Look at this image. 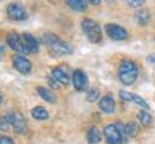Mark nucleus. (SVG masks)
<instances>
[{
    "instance_id": "1",
    "label": "nucleus",
    "mask_w": 155,
    "mask_h": 144,
    "mask_svg": "<svg viewBox=\"0 0 155 144\" xmlns=\"http://www.w3.org/2000/svg\"><path fill=\"white\" fill-rule=\"evenodd\" d=\"M138 74H139L138 65L133 61L124 59L120 63L119 69H117V75H119L120 81L124 85H127V86L133 85L136 82V80L138 79Z\"/></svg>"
},
{
    "instance_id": "2",
    "label": "nucleus",
    "mask_w": 155,
    "mask_h": 144,
    "mask_svg": "<svg viewBox=\"0 0 155 144\" xmlns=\"http://www.w3.org/2000/svg\"><path fill=\"white\" fill-rule=\"evenodd\" d=\"M44 44L54 53L58 54H70L73 52V48L70 45H68L65 41H63L61 38H58L54 34H45L42 36Z\"/></svg>"
},
{
    "instance_id": "3",
    "label": "nucleus",
    "mask_w": 155,
    "mask_h": 144,
    "mask_svg": "<svg viewBox=\"0 0 155 144\" xmlns=\"http://www.w3.org/2000/svg\"><path fill=\"white\" fill-rule=\"evenodd\" d=\"M105 142L108 144H124L125 139V129L121 122L107 125L103 129Z\"/></svg>"
},
{
    "instance_id": "4",
    "label": "nucleus",
    "mask_w": 155,
    "mask_h": 144,
    "mask_svg": "<svg viewBox=\"0 0 155 144\" xmlns=\"http://www.w3.org/2000/svg\"><path fill=\"white\" fill-rule=\"evenodd\" d=\"M81 28L84 30V34L86 35L87 40L92 44H98L102 41V30H101V27L99 24L91 19V18H85L82 22H81Z\"/></svg>"
},
{
    "instance_id": "5",
    "label": "nucleus",
    "mask_w": 155,
    "mask_h": 144,
    "mask_svg": "<svg viewBox=\"0 0 155 144\" xmlns=\"http://www.w3.org/2000/svg\"><path fill=\"white\" fill-rule=\"evenodd\" d=\"M5 117L8 121V123L12 126V128L16 133H24L27 131V122H25L23 115H21L19 113L8 111Z\"/></svg>"
},
{
    "instance_id": "6",
    "label": "nucleus",
    "mask_w": 155,
    "mask_h": 144,
    "mask_svg": "<svg viewBox=\"0 0 155 144\" xmlns=\"http://www.w3.org/2000/svg\"><path fill=\"white\" fill-rule=\"evenodd\" d=\"M104 30L107 33V35L115 40V41H121V40H126L128 38V33L127 30L119 25V24H114V23H108L104 25Z\"/></svg>"
},
{
    "instance_id": "7",
    "label": "nucleus",
    "mask_w": 155,
    "mask_h": 144,
    "mask_svg": "<svg viewBox=\"0 0 155 144\" xmlns=\"http://www.w3.org/2000/svg\"><path fill=\"white\" fill-rule=\"evenodd\" d=\"M6 41H7L8 46L12 50L18 52V54H27L28 53V51H27V48L24 46L22 36H19V34H17L16 31H10L6 35Z\"/></svg>"
},
{
    "instance_id": "8",
    "label": "nucleus",
    "mask_w": 155,
    "mask_h": 144,
    "mask_svg": "<svg viewBox=\"0 0 155 144\" xmlns=\"http://www.w3.org/2000/svg\"><path fill=\"white\" fill-rule=\"evenodd\" d=\"M6 13H7L8 18H11L13 21H23L28 17V13H27L25 8L18 2L8 4L7 7H6Z\"/></svg>"
},
{
    "instance_id": "9",
    "label": "nucleus",
    "mask_w": 155,
    "mask_h": 144,
    "mask_svg": "<svg viewBox=\"0 0 155 144\" xmlns=\"http://www.w3.org/2000/svg\"><path fill=\"white\" fill-rule=\"evenodd\" d=\"M12 63H13V67L16 68V70L19 71L21 74H28L31 70L30 61H28L23 54H15L12 57Z\"/></svg>"
},
{
    "instance_id": "10",
    "label": "nucleus",
    "mask_w": 155,
    "mask_h": 144,
    "mask_svg": "<svg viewBox=\"0 0 155 144\" xmlns=\"http://www.w3.org/2000/svg\"><path fill=\"white\" fill-rule=\"evenodd\" d=\"M71 81H73V85L75 87L76 91H85L87 90V76L86 74L80 70V69H76L73 71V76H71Z\"/></svg>"
},
{
    "instance_id": "11",
    "label": "nucleus",
    "mask_w": 155,
    "mask_h": 144,
    "mask_svg": "<svg viewBox=\"0 0 155 144\" xmlns=\"http://www.w3.org/2000/svg\"><path fill=\"white\" fill-rule=\"evenodd\" d=\"M99 109L105 114H113L115 111V100L111 94H105L98 102Z\"/></svg>"
},
{
    "instance_id": "12",
    "label": "nucleus",
    "mask_w": 155,
    "mask_h": 144,
    "mask_svg": "<svg viewBox=\"0 0 155 144\" xmlns=\"http://www.w3.org/2000/svg\"><path fill=\"white\" fill-rule=\"evenodd\" d=\"M22 39H23V42H24V46H25L28 53H35V52H38L39 44H38L36 39L31 34L24 33V34H22Z\"/></svg>"
},
{
    "instance_id": "13",
    "label": "nucleus",
    "mask_w": 155,
    "mask_h": 144,
    "mask_svg": "<svg viewBox=\"0 0 155 144\" xmlns=\"http://www.w3.org/2000/svg\"><path fill=\"white\" fill-rule=\"evenodd\" d=\"M36 91H38V94L44 100H46L47 103H56V96L51 91V88H47V87H44V86H39L36 88Z\"/></svg>"
},
{
    "instance_id": "14",
    "label": "nucleus",
    "mask_w": 155,
    "mask_h": 144,
    "mask_svg": "<svg viewBox=\"0 0 155 144\" xmlns=\"http://www.w3.org/2000/svg\"><path fill=\"white\" fill-rule=\"evenodd\" d=\"M52 76L59 82V83H62V85H68L69 83V76L67 75V73L62 69V68H59V67H56V68H53L52 69Z\"/></svg>"
},
{
    "instance_id": "15",
    "label": "nucleus",
    "mask_w": 155,
    "mask_h": 144,
    "mask_svg": "<svg viewBox=\"0 0 155 144\" xmlns=\"http://www.w3.org/2000/svg\"><path fill=\"white\" fill-rule=\"evenodd\" d=\"M134 19L140 25H147L150 22V13L148 10H137L134 13Z\"/></svg>"
},
{
    "instance_id": "16",
    "label": "nucleus",
    "mask_w": 155,
    "mask_h": 144,
    "mask_svg": "<svg viewBox=\"0 0 155 144\" xmlns=\"http://www.w3.org/2000/svg\"><path fill=\"white\" fill-rule=\"evenodd\" d=\"M68 6L76 11V12H84L87 8V0H65Z\"/></svg>"
},
{
    "instance_id": "17",
    "label": "nucleus",
    "mask_w": 155,
    "mask_h": 144,
    "mask_svg": "<svg viewBox=\"0 0 155 144\" xmlns=\"http://www.w3.org/2000/svg\"><path fill=\"white\" fill-rule=\"evenodd\" d=\"M101 139H102L101 132L96 127H91L87 132V142L90 144H97L101 142Z\"/></svg>"
},
{
    "instance_id": "18",
    "label": "nucleus",
    "mask_w": 155,
    "mask_h": 144,
    "mask_svg": "<svg viewBox=\"0 0 155 144\" xmlns=\"http://www.w3.org/2000/svg\"><path fill=\"white\" fill-rule=\"evenodd\" d=\"M31 116L36 120H47L48 119V113L44 106H35L31 110Z\"/></svg>"
},
{
    "instance_id": "19",
    "label": "nucleus",
    "mask_w": 155,
    "mask_h": 144,
    "mask_svg": "<svg viewBox=\"0 0 155 144\" xmlns=\"http://www.w3.org/2000/svg\"><path fill=\"white\" fill-rule=\"evenodd\" d=\"M124 129H125V136H127V137H132V136H134V134L138 132L139 126H138L137 122H134V121H130V122H127L126 125H124Z\"/></svg>"
},
{
    "instance_id": "20",
    "label": "nucleus",
    "mask_w": 155,
    "mask_h": 144,
    "mask_svg": "<svg viewBox=\"0 0 155 144\" xmlns=\"http://www.w3.org/2000/svg\"><path fill=\"white\" fill-rule=\"evenodd\" d=\"M138 120H139V122H140L143 126H145V127H149V126L151 125V122H153L151 115H150L147 110H140V111L138 113Z\"/></svg>"
},
{
    "instance_id": "21",
    "label": "nucleus",
    "mask_w": 155,
    "mask_h": 144,
    "mask_svg": "<svg viewBox=\"0 0 155 144\" xmlns=\"http://www.w3.org/2000/svg\"><path fill=\"white\" fill-rule=\"evenodd\" d=\"M99 94H101V92L97 87H90L86 91V99L88 102H96L99 98Z\"/></svg>"
},
{
    "instance_id": "22",
    "label": "nucleus",
    "mask_w": 155,
    "mask_h": 144,
    "mask_svg": "<svg viewBox=\"0 0 155 144\" xmlns=\"http://www.w3.org/2000/svg\"><path fill=\"white\" fill-rule=\"evenodd\" d=\"M125 1L127 2V5H128V6L134 7V8H138V7L143 6V5H144V2H145V0H125Z\"/></svg>"
},
{
    "instance_id": "23",
    "label": "nucleus",
    "mask_w": 155,
    "mask_h": 144,
    "mask_svg": "<svg viewBox=\"0 0 155 144\" xmlns=\"http://www.w3.org/2000/svg\"><path fill=\"white\" fill-rule=\"evenodd\" d=\"M132 94L133 93H131V92H127V91H120V93H119V96H120V98L122 99V100H125V102H132Z\"/></svg>"
},
{
    "instance_id": "24",
    "label": "nucleus",
    "mask_w": 155,
    "mask_h": 144,
    "mask_svg": "<svg viewBox=\"0 0 155 144\" xmlns=\"http://www.w3.org/2000/svg\"><path fill=\"white\" fill-rule=\"evenodd\" d=\"M8 126H10V123H8V121L6 120V117H1V116H0V129H1V131H7Z\"/></svg>"
},
{
    "instance_id": "25",
    "label": "nucleus",
    "mask_w": 155,
    "mask_h": 144,
    "mask_svg": "<svg viewBox=\"0 0 155 144\" xmlns=\"http://www.w3.org/2000/svg\"><path fill=\"white\" fill-rule=\"evenodd\" d=\"M0 144H15V143H13V140L10 137L0 136Z\"/></svg>"
},
{
    "instance_id": "26",
    "label": "nucleus",
    "mask_w": 155,
    "mask_h": 144,
    "mask_svg": "<svg viewBox=\"0 0 155 144\" xmlns=\"http://www.w3.org/2000/svg\"><path fill=\"white\" fill-rule=\"evenodd\" d=\"M147 59H148L149 62H151V63H155V53H153V54H149V56L147 57Z\"/></svg>"
},
{
    "instance_id": "27",
    "label": "nucleus",
    "mask_w": 155,
    "mask_h": 144,
    "mask_svg": "<svg viewBox=\"0 0 155 144\" xmlns=\"http://www.w3.org/2000/svg\"><path fill=\"white\" fill-rule=\"evenodd\" d=\"M101 1H102V0H90V2H91L92 5H99Z\"/></svg>"
},
{
    "instance_id": "28",
    "label": "nucleus",
    "mask_w": 155,
    "mask_h": 144,
    "mask_svg": "<svg viewBox=\"0 0 155 144\" xmlns=\"http://www.w3.org/2000/svg\"><path fill=\"white\" fill-rule=\"evenodd\" d=\"M1 54H2V47H0V58H1Z\"/></svg>"
},
{
    "instance_id": "29",
    "label": "nucleus",
    "mask_w": 155,
    "mask_h": 144,
    "mask_svg": "<svg viewBox=\"0 0 155 144\" xmlns=\"http://www.w3.org/2000/svg\"><path fill=\"white\" fill-rule=\"evenodd\" d=\"M1 100H2V98H1V94H0V103H1Z\"/></svg>"
}]
</instances>
